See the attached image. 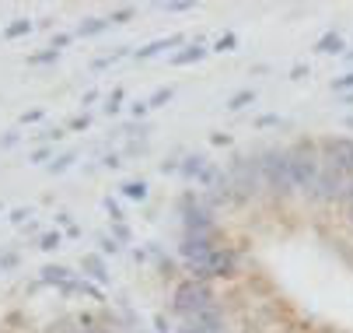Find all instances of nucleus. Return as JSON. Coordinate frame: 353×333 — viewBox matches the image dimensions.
I'll return each mask as SVG.
<instances>
[{
  "label": "nucleus",
  "mask_w": 353,
  "mask_h": 333,
  "mask_svg": "<svg viewBox=\"0 0 353 333\" xmlns=\"http://www.w3.org/2000/svg\"><path fill=\"white\" fill-rule=\"evenodd\" d=\"M290 151V179H294V193H312L319 175H322V148L315 140H301V144L287 148Z\"/></svg>",
  "instance_id": "1"
},
{
  "label": "nucleus",
  "mask_w": 353,
  "mask_h": 333,
  "mask_svg": "<svg viewBox=\"0 0 353 333\" xmlns=\"http://www.w3.org/2000/svg\"><path fill=\"white\" fill-rule=\"evenodd\" d=\"M217 305V295L210 288V280H199V277H185L175 284V295H172V309L179 319H192L199 312H207Z\"/></svg>",
  "instance_id": "2"
},
{
  "label": "nucleus",
  "mask_w": 353,
  "mask_h": 333,
  "mask_svg": "<svg viewBox=\"0 0 353 333\" xmlns=\"http://www.w3.org/2000/svg\"><path fill=\"white\" fill-rule=\"evenodd\" d=\"M263 169V186L273 197H294V179H290V151L287 148H270L259 155Z\"/></svg>",
  "instance_id": "3"
},
{
  "label": "nucleus",
  "mask_w": 353,
  "mask_h": 333,
  "mask_svg": "<svg viewBox=\"0 0 353 333\" xmlns=\"http://www.w3.org/2000/svg\"><path fill=\"white\" fill-rule=\"evenodd\" d=\"M350 182H353V175H350V172H343V169H336L332 162H325V158H322V175H319L315 189L308 193V200H312V204H319V207H329V204H336V200H346Z\"/></svg>",
  "instance_id": "4"
},
{
  "label": "nucleus",
  "mask_w": 353,
  "mask_h": 333,
  "mask_svg": "<svg viewBox=\"0 0 353 333\" xmlns=\"http://www.w3.org/2000/svg\"><path fill=\"white\" fill-rule=\"evenodd\" d=\"M185 267H189V274L199 277V280H214V277H231L234 267H238V256H234L228 246H214L207 256H199V260H192V263H185Z\"/></svg>",
  "instance_id": "5"
},
{
  "label": "nucleus",
  "mask_w": 353,
  "mask_h": 333,
  "mask_svg": "<svg viewBox=\"0 0 353 333\" xmlns=\"http://www.w3.org/2000/svg\"><path fill=\"white\" fill-rule=\"evenodd\" d=\"M322 158L325 162H332L336 169H343V172H350L353 175V140L350 137H329V140H322Z\"/></svg>",
  "instance_id": "6"
},
{
  "label": "nucleus",
  "mask_w": 353,
  "mask_h": 333,
  "mask_svg": "<svg viewBox=\"0 0 353 333\" xmlns=\"http://www.w3.org/2000/svg\"><path fill=\"white\" fill-rule=\"evenodd\" d=\"M182 225H185V231H192V235H214V214H210V207H203L199 200H185L182 204Z\"/></svg>",
  "instance_id": "7"
},
{
  "label": "nucleus",
  "mask_w": 353,
  "mask_h": 333,
  "mask_svg": "<svg viewBox=\"0 0 353 333\" xmlns=\"http://www.w3.org/2000/svg\"><path fill=\"white\" fill-rule=\"evenodd\" d=\"M81 267H84V274H91L98 284L109 280V270H105V263H102V256H98V253H88V256L81 260Z\"/></svg>",
  "instance_id": "8"
},
{
  "label": "nucleus",
  "mask_w": 353,
  "mask_h": 333,
  "mask_svg": "<svg viewBox=\"0 0 353 333\" xmlns=\"http://www.w3.org/2000/svg\"><path fill=\"white\" fill-rule=\"evenodd\" d=\"M39 274H42V284H57V288H63L67 280H74V274H70L67 267H60V263H57V267L49 263V267H42Z\"/></svg>",
  "instance_id": "9"
},
{
  "label": "nucleus",
  "mask_w": 353,
  "mask_h": 333,
  "mask_svg": "<svg viewBox=\"0 0 353 333\" xmlns=\"http://www.w3.org/2000/svg\"><path fill=\"white\" fill-rule=\"evenodd\" d=\"M112 21L109 18H84L81 25H77V32L74 35H98V32H105Z\"/></svg>",
  "instance_id": "10"
},
{
  "label": "nucleus",
  "mask_w": 353,
  "mask_h": 333,
  "mask_svg": "<svg viewBox=\"0 0 353 333\" xmlns=\"http://www.w3.org/2000/svg\"><path fill=\"white\" fill-rule=\"evenodd\" d=\"M63 246V231H46L42 239H39V249L42 253H53V249H60Z\"/></svg>",
  "instance_id": "11"
},
{
  "label": "nucleus",
  "mask_w": 353,
  "mask_h": 333,
  "mask_svg": "<svg viewBox=\"0 0 353 333\" xmlns=\"http://www.w3.org/2000/svg\"><path fill=\"white\" fill-rule=\"evenodd\" d=\"M32 32V21L28 18H14L8 28H4V39H18V35H28Z\"/></svg>",
  "instance_id": "12"
},
{
  "label": "nucleus",
  "mask_w": 353,
  "mask_h": 333,
  "mask_svg": "<svg viewBox=\"0 0 353 333\" xmlns=\"http://www.w3.org/2000/svg\"><path fill=\"white\" fill-rule=\"evenodd\" d=\"M123 197L143 200V197H147V182H143V179H140V182H137V179H133V182H123Z\"/></svg>",
  "instance_id": "13"
},
{
  "label": "nucleus",
  "mask_w": 353,
  "mask_h": 333,
  "mask_svg": "<svg viewBox=\"0 0 353 333\" xmlns=\"http://www.w3.org/2000/svg\"><path fill=\"white\" fill-rule=\"evenodd\" d=\"M203 53H207V50H199V46H189V50H182V53H175V57H172V64H175V67H182V64H192V60H199Z\"/></svg>",
  "instance_id": "14"
},
{
  "label": "nucleus",
  "mask_w": 353,
  "mask_h": 333,
  "mask_svg": "<svg viewBox=\"0 0 353 333\" xmlns=\"http://www.w3.org/2000/svg\"><path fill=\"white\" fill-rule=\"evenodd\" d=\"M74 162H77V155H74V151H67V155H60V158L49 162V172H53V175H57V172H67Z\"/></svg>",
  "instance_id": "15"
},
{
  "label": "nucleus",
  "mask_w": 353,
  "mask_h": 333,
  "mask_svg": "<svg viewBox=\"0 0 353 333\" xmlns=\"http://www.w3.org/2000/svg\"><path fill=\"white\" fill-rule=\"evenodd\" d=\"M179 39H172V42H150V46H143V50L137 53L140 60H147V57H154V53H161V50H168V46H175Z\"/></svg>",
  "instance_id": "16"
},
{
  "label": "nucleus",
  "mask_w": 353,
  "mask_h": 333,
  "mask_svg": "<svg viewBox=\"0 0 353 333\" xmlns=\"http://www.w3.org/2000/svg\"><path fill=\"white\" fill-rule=\"evenodd\" d=\"M53 60H60V53L53 50V46H49V50H42V53H32V57H28V64H53Z\"/></svg>",
  "instance_id": "17"
},
{
  "label": "nucleus",
  "mask_w": 353,
  "mask_h": 333,
  "mask_svg": "<svg viewBox=\"0 0 353 333\" xmlns=\"http://www.w3.org/2000/svg\"><path fill=\"white\" fill-rule=\"evenodd\" d=\"M77 292H81V295H88V298H94V302H102V292H98L91 280H77Z\"/></svg>",
  "instance_id": "18"
},
{
  "label": "nucleus",
  "mask_w": 353,
  "mask_h": 333,
  "mask_svg": "<svg viewBox=\"0 0 353 333\" xmlns=\"http://www.w3.org/2000/svg\"><path fill=\"white\" fill-rule=\"evenodd\" d=\"M319 50H322V53H336V50H339V35H325V39L319 42Z\"/></svg>",
  "instance_id": "19"
},
{
  "label": "nucleus",
  "mask_w": 353,
  "mask_h": 333,
  "mask_svg": "<svg viewBox=\"0 0 353 333\" xmlns=\"http://www.w3.org/2000/svg\"><path fill=\"white\" fill-rule=\"evenodd\" d=\"M130 18H133V8H119V11H112V15H109V21H112V25H123V21H130Z\"/></svg>",
  "instance_id": "20"
},
{
  "label": "nucleus",
  "mask_w": 353,
  "mask_h": 333,
  "mask_svg": "<svg viewBox=\"0 0 353 333\" xmlns=\"http://www.w3.org/2000/svg\"><path fill=\"white\" fill-rule=\"evenodd\" d=\"M70 42H74V35H70V32H60V35H53V50L60 53V50H67Z\"/></svg>",
  "instance_id": "21"
},
{
  "label": "nucleus",
  "mask_w": 353,
  "mask_h": 333,
  "mask_svg": "<svg viewBox=\"0 0 353 333\" xmlns=\"http://www.w3.org/2000/svg\"><path fill=\"white\" fill-rule=\"evenodd\" d=\"M119 102H123V91H112V95H109V102H105V113H109V116L119 113Z\"/></svg>",
  "instance_id": "22"
},
{
  "label": "nucleus",
  "mask_w": 353,
  "mask_h": 333,
  "mask_svg": "<svg viewBox=\"0 0 353 333\" xmlns=\"http://www.w3.org/2000/svg\"><path fill=\"white\" fill-rule=\"evenodd\" d=\"M102 253H112V256H116V253H119V242H116V239H105V235H102Z\"/></svg>",
  "instance_id": "23"
},
{
  "label": "nucleus",
  "mask_w": 353,
  "mask_h": 333,
  "mask_svg": "<svg viewBox=\"0 0 353 333\" xmlns=\"http://www.w3.org/2000/svg\"><path fill=\"white\" fill-rule=\"evenodd\" d=\"M42 116H46L42 109H32V113H21V123H39Z\"/></svg>",
  "instance_id": "24"
},
{
  "label": "nucleus",
  "mask_w": 353,
  "mask_h": 333,
  "mask_svg": "<svg viewBox=\"0 0 353 333\" xmlns=\"http://www.w3.org/2000/svg\"><path fill=\"white\" fill-rule=\"evenodd\" d=\"M14 263H18V256H14V253H4V256H0V270H11Z\"/></svg>",
  "instance_id": "25"
},
{
  "label": "nucleus",
  "mask_w": 353,
  "mask_h": 333,
  "mask_svg": "<svg viewBox=\"0 0 353 333\" xmlns=\"http://www.w3.org/2000/svg\"><path fill=\"white\" fill-rule=\"evenodd\" d=\"M49 155H53V151H49V148H39V151L32 155V162H35V165H42V162H49Z\"/></svg>",
  "instance_id": "26"
},
{
  "label": "nucleus",
  "mask_w": 353,
  "mask_h": 333,
  "mask_svg": "<svg viewBox=\"0 0 353 333\" xmlns=\"http://www.w3.org/2000/svg\"><path fill=\"white\" fill-rule=\"evenodd\" d=\"M346 218H350V225H353V182H350V193H346Z\"/></svg>",
  "instance_id": "27"
},
{
  "label": "nucleus",
  "mask_w": 353,
  "mask_h": 333,
  "mask_svg": "<svg viewBox=\"0 0 353 333\" xmlns=\"http://www.w3.org/2000/svg\"><path fill=\"white\" fill-rule=\"evenodd\" d=\"M248 99H252V95H248V91H241V95H234V99H231V109H241V106H245Z\"/></svg>",
  "instance_id": "28"
},
{
  "label": "nucleus",
  "mask_w": 353,
  "mask_h": 333,
  "mask_svg": "<svg viewBox=\"0 0 353 333\" xmlns=\"http://www.w3.org/2000/svg\"><path fill=\"white\" fill-rule=\"evenodd\" d=\"M14 144H18V130H11L4 140H0V148H14Z\"/></svg>",
  "instance_id": "29"
},
{
  "label": "nucleus",
  "mask_w": 353,
  "mask_h": 333,
  "mask_svg": "<svg viewBox=\"0 0 353 333\" xmlns=\"http://www.w3.org/2000/svg\"><path fill=\"white\" fill-rule=\"evenodd\" d=\"M168 95H172V91H168V88H161V91L154 95V99H150V102H147V106H161V102L168 99Z\"/></svg>",
  "instance_id": "30"
},
{
  "label": "nucleus",
  "mask_w": 353,
  "mask_h": 333,
  "mask_svg": "<svg viewBox=\"0 0 353 333\" xmlns=\"http://www.w3.org/2000/svg\"><path fill=\"white\" fill-rule=\"evenodd\" d=\"M91 123V116H77V120H70V130H84Z\"/></svg>",
  "instance_id": "31"
},
{
  "label": "nucleus",
  "mask_w": 353,
  "mask_h": 333,
  "mask_svg": "<svg viewBox=\"0 0 353 333\" xmlns=\"http://www.w3.org/2000/svg\"><path fill=\"white\" fill-rule=\"evenodd\" d=\"M49 333H84V330H77V326H53Z\"/></svg>",
  "instance_id": "32"
},
{
  "label": "nucleus",
  "mask_w": 353,
  "mask_h": 333,
  "mask_svg": "<svg viewBox=\"0 0 353 333\" xmlns=\"http://www.w3.org/2000/svg\"><path fill=\"white\" fill-rule=\"evenodd\" d=\"M231 46H234V35H224V39L217 42V50H231Z\"/></svg>",
  "instance_id": "33"
},
{
  "label": "nucleus",
  "mask_w": 353,
  "mask_h": 333,
  "mask_svg": "<svg viewBox=\"0 0 353 333\" xmlns=\"http://www.w3.org/2000/svg\"><path fill=\"white\" fill-rule=\"evenodd\" d=\"M39 137H46V140H60V137H63V130H46V133H39Z\"/></svg>",
  "instance_id": "34"
},
{
  "label": "nucleus",
  "mask_w": 353,
  "mask_h": 333,
  "mask_svg": "<svg viewBox=\"0 0 353 333\" xmlns=\"http://www.w3.org/2000/svg\"><path fill=\"white\" fill-rule=\"evenodd\" d=\"M25 218H28V211H14V214H11L14 225H25Z\"/></svg>",
  "instance_id": "35"
},
{
  "label": "nucleus",
  "mask_w": 353,
  "mask_h": 333,
  "mask_svg": "<svg viewBox=\"0 0 353 333\" xmlns=\"http://www.w3.org/2000/svg\"><path fill=\"white\" fill-rule=\"evenodd\" d=\"M116 239H123V242L130 239V231H126V225H116Z\"/></svg>",
  "instance_id": "36"
},
{
  "label": "nucleus",
  "mask_w": 353,
  "mask_h": 333,
  "mask_svg": "<svg viewBox=\"0 0 353 333\" xmlns=\"http://www.w3.org/2000/svg\"><path fill=\"white\" fill-rule=\"evenodd\" d=\"M350 84H353V74H346L343 81H336V88H350Z\"/></svg>",
  "instance_id": "37"
},
{
  "label": "nucleus",
  "mask_w": 353,
  "mask_h": 333,
  "mask_svg": "<svg viewBox=\"0 0 353 333\" xmlns=\"http://www.w3.org/2000/svg\"><path fill=\"white\" fill-rule=\"evenodd\" d=\"M84 333H112V330H105V326H91V330H84Z\"/></svg>",
  "instance_id": "38"
}]
</instances>
